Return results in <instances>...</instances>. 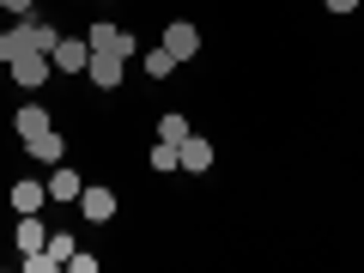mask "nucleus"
<instances>
[{
	"instance_id": "nucleus-16",
	"label": "nucleus",
	"mask_w": 364,
	"mask_h": 273,
	"mask_svg": "<svg viewBox=\"0 0 364 273\" xmlns=\"http://www.w3.org/2000/svg\"><path fill=\"white\" fill-rule=\"evenodd\" d=\"M116 37H122V31H116V25H109V18H97V25H91V31H85V43H91V49H97V55H104V49H109V55H116Z\"/></svg>"
},
{
	"instance_id": "nucleus-13",
	"label": "nucleus",
	"mask_w": 364,
	"mask_h": 273,
	"mask_svg": "<svg viewBox=\"0 0 364 273\" xmlns=\"http://www.w3.org/2000/svg\"><path fill=\"white\" fill-rule=\"evenodd\" d=\"M188 134H195V128H188V122H182V109H170V116H158V140L182 146V140H188Z\"/></svg>"
},
{
	"instance_id": "nucleus-14",
	"label": "nucleus",
	"mask_w": 364,
	"mask_h": 273,
	"mask_svg": "<svg viewBox=\"0 0 364 273\" xmlns=\"http://www.w3.org/2000/svg\"><path fill=\"white\" fill-rule=\"evenodd\" d=\"M140 61H146V73H152V79H170V73H176V55H170L164 43H158V49H146Z\"/></svg>"
},
{
	"instance_id": "nucleus-17",
	"label": "nucleus",
	"mask_w": 364,
	"mask_h": 273,
	"mask_svg": "<svg viewBox=\"0 0 364 273\" xmlns=\"http://www.w3.org/2000/svg\"><path fill=\"white\" fill-rule=\"evenodd\" d=\"M31 31H37V49H43V55H49V49H55V43H61V31H55V25H49V18H31Z\"/></svg>"
},
{
	"instance_id": "nucleus-2",
	"label": "nucleus",
	"mask_w": 364,
	"mask_h": 273,
	"mask_svg": "<svg viewBox=\"0 0 364 273\" xmlns=\"http://www.w3.org/2000/svg\"><path fill=\"white\" fill-rule=\"evenodd\" d=\"M73 207L85 213L91 225H109V219H116V195H109L104 182H91V188H79V200H73Z\"/></svg>"
},
{
	"instance_id": "nucleus-3",
	"label": "nucleus",
	"mask_w": 364,
	"mask_h": 273,
	"mask_svg": "<svg viewBox=\"0 0 364 273\" xmlns=\"http://www.w3.org/2000/svg\"><path fill=\"white\" fill-rule=\"evenodd\" d=\"M49 73H55V61H49L43 49H31V55H18V61H13V79H18L25 91H43V79H49Z\"/></svg>"
},
{
	"instance_id": "nucleus-11",
	"label": "nucleus",
	"mask_w": 364,
	"mask_h": 273,
	"mask_svg": "<svg viewBox=\"0 0 364 273\" xmlns=\"http://www.w3.org/2000/svg\"><path fill=\"white\" fill-rule=\"evenodd\" d=\"M55 128V122H49V109H43V104H25V109H18V140H37V134H49Z\"/></svg>"
},
{
	"instance_id": "nucleus-6",
	"label": "nucleus",
	"mask_w": 364,
	"mask_h": 273,
	"mask_svg": "<svg viewBox=\"0 0 364 273\" xmlns=\"http://www.w3.org/2000/svg\"><path fill=\"white\" fill-rule=\"evenodd\" d=\"M164 49L176 55V61H188V55H200V31L188 25V18H176V25L164 31Z\"/></svg>"
},
{
	"instance_id": "nucleus-10",
	"label": "nucleus",
	"mask_w": 364,
	"mask_h": 273,
	"mask_svg": "<svg viewBox=\"0 0 364 273\" xmlns=\"http://www.w3.org/2000/svg\"><path fill=\"white\" fill-rule=\"evenodd\" d=\"M49 243V231H43L37 213H18V255H37V249Z\"/></svg>"
},
{
	"instance_id": "nucleus-8",
	"label": "nucleus",
	"mask_w": 364,
	"mask_h": 273,
	"mask_svg": "<svg viewBox=\"0 0 364 273\" xmlns=\"http://www.w3.org/2000/svg\"><path fill=\"white\" fill-rule=\"evenodd\" d=\"M182 170H188V176H200V170H213V140H200V134H188V140H182Z\"/></svg>"
},
{
	"instance_id": "nucleus-5",
	"label": "nucleus",
	"mask_w": 364,
	"mask_h": 273,
	"mask_svg": "<svg viewBox=\"0 0 364 273\" xmlns=\"http://www.w3.org/2000/svg\"><path fill=\"white\" fill-rule=\"evenodd\" d=\"M85 73H91V85H97V91H116L122 85V55H97V49H91V67H85Z\"/></svg>"
},
{
	"instance_id": "nucleus-1",
	"label": "nucleus",
	"mask_w": 364,
	"mask_h": 273,
	"mask_svg": "<svg viewBox=\"0 0 364 273\" xmlns=\"http://www.w3.org/2000/svg\"><path fill=\"white\" fill-rule=\"evenodd\" d=\"M49 61H55V73H85V67H91V43L85 37H61L49 49Z\"/></svg>"
},
{
	"instance_id": "nucleus-19",
	"label": "nucleus",
	"mask_w": 364,
	"mask_h": 273,
	"mask_svg": "<svg viewBox=\"0 0 364 273\" xmlns=\"http://www.w3.org/2000/svg\"><path fill=\"white\" fill-rule=\"evenodd\" d=\"M67 267H73V273H97V255H79V249H73V255H67Z\"/></svg>"
},
{
	"instance_id": "nucleus-9",
	"label": "nucleus",
	"mask_w": 364,
	"mask_h": 273,
	"mask_svg": "<svg viewBox=\"0 0 364 273\" xmlns=\"http://www.w3.org/2000/svg\"><path fill=\"white\" fill-rule=\"evenodd\" d=\"M79 188H85V182L67 170V158H61V164H49V200H79Z\"/></svg>"
},
{
	"instance_id": "nucleus-21",
	"label": "nucleus",
	"mask_w": 364,
	"mask_h": 273,
	"mask_svg": "<svg viewBox=\"0 0 364 273\" xmlns=\"http://www.w3.org/2000/svg\"><path fill=\"white\" fill-rule=\"evenodd\" d=\"M0 6H6V13H25V18H31V6H37V0H0Z\"/></svg>"
},
{
	"instance_id": "nucleus-15",
	"label": "nucleus",
	"mask_w": 364,
	"mask_h": 273,
	"mask_svg": "<svg viewBox=\"0 0 364 273\" xmlns=\"http://www.w3.org/2000/svg\"><path fill=\"white\" fill-rule=\"evenodd\" d=\"M152 170H182V146H170V140H152Z\"/></svg>"
},
{
	"instance_id": "nucleus-7",
	"label": "nucleus",
	"mask_w": 364,
	"mask_h": 273,
	"mask_svg": "<svg viewBox=\"0 0 364 273\" xmlns=\"http://www.w3.org/2000/svg\"><path fill=\"white\" fill-rule=\"evenodd\" d=\"M13 207L18 213H43V207H49V182H13Z\"/></svg>"
},
{
	"instance_id": "nucleus-18",
	"label": "nucleus",
	"mask_w": 364,
	"mask_h": 273,
	"mask_svg": "<svg viewBox=\"0 0 364 273\" xmlns=\"http://www.w3.org/2000/svg\"><path fill=\"white\" fill-rule=\"evenodd\" d=\"M116 55H122V61H134V55H140V43H134V31H122V37H116Z\"/></svg>"
},
{
	"instance_id": "nucleus-20",
	"label": "nucleus",
	"mask_w": 364,
	"mask_h": 273,
	"mask_svg": "<svg viewBox=\"0 0 364 273\" xmlns=\"http://www.w3.org/2000/svg\"><path fill=\"white\" fill-rule=\"evenodd\" d=\"M328 13H358V0H322Z\"/></svg>"
},
{
	"instance_id": "nucleus-4",
	"label": "nucleus",
	"mask_w": 364,
	"mask_h": 273,
	"mask_svg": "<svg viewBox=\"0 0 364 273\" xmlns=\"http://www.w3.org/2000/svg\"><path fill=\"white\" fill-rule=\"evenodd\" d=\"M31 49H37V31H31V18H18V25L0 31V61H6V67H13L18 55H31Z\"/></svg>"
},
{
	"instance_id": "nucleus-12",
	"label": "nucleus",
	"mask_w": 364,
	"mask_h": 273,
	"mask_svg": "<svg viewBox=\"0 0 364 273\" xmlns=\"http://www.w3.org/2000/svg\"><path fill=\"white\" fill-rule=\"evenodd\" d=\"M31 158H37V164H61V158H67V140H61V134H37V140H31Z\"/></svg>"
}]
</instances>
